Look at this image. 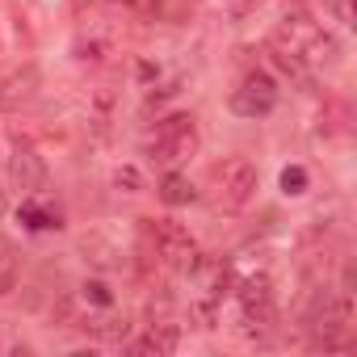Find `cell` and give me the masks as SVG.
I'll return each mask as SVG.
<instances>
[{"mask_svg": "<svg viewBox=\"0 0 357 357\" xmlns=\"http://www.w3.org/2000/svg\"><path fill=\"white\" fill-rule=\"evenodd\" d=\"M105 51H109V38H80L76 43V59H84V63L89 59H101Z\"/></svg>", "mask_w": 357, "mask_h": 357, "instance_id": "cell-14", "label": "cell"}, {"mask_svg": "<svg viewBox=\"0 0 357 357\" xmlns=\"http://www.w3.org/2000/svg\"><path fill=\"white\" fill-rule=\"evenodd\" d=\"M252 194H257V168H252V160L231 155V160H223V164L215 168V202H219L223 211L248 206Z\"/></svg>", "mask_w": 357, "mask_h": 357, "instance_id": "cell-4", "label": "cell"}, {"mask_svg": "<svg viewBox=\"0 0 357 357\" xmlns=\"http://www.w3.org/2000/svg\"><path fill=\"white\" fill-rule=\"evenodd\" d=\"M93 332H97L101 340H118V344H122V340H126V332H130V324H126V319H105V324H97Z\"/></svg>", "mask_w": 357, "mask_h": 357, "instance_id": "cell-16", "label": "cell"}, {"mask_svg": "<svg viewBox=\"0 0 357 357\" xmlns=\"http://www.w3.org/2000/svg\"><path fill=\"white\" fill-rule=\"evenodd\" d=\"M307 181H311V176H307L303 164H286V168H282V194H286V198H303V194H307Z\"/></svg>", "mask_w": 357, "mask_h": 357, "instance_id": "cell-12", "label": "cell"}, {"mask_svg": "<svg viewBox=\"0 0 357 357\" xmlns=\"http://www.w3.org/2000/svg\"><path fill=\"white\" fill-rule=\"evenodd\" d=\"M176 344H181V328L176 324H151L135 344H130V353H143V357H168V353H176Z\"/></svg>", "mask_w": 357, "mask_h": 357, "instance_id": "cell-9", "label": "cell"}, {"mask_svg": "<svg viewBox=\"0 0 357 357\" xmlns=\"http://www.w3.org/2000/svg\"><path fill=\"white\" fill-rule=\"evenodd\" d=\"M147 231H151V240H155V257H160L168 269L194 273V269L202 265V252H198L194 236H190L181 223H172V219H151Z\"/></svg>", "mask_w": 357, "mask_h": 357, "instance_id": "cell-3", "label": "cell"}, {"mask_svg": "<svg viewBox=\"0 0 357 357\" xmlns=\"http://www.w3.org/2000/svg\"><path fill=\"white\" fill-rule=\"evenodd\" d=\"M22 223H26L30 231H55V227H63V223H59V211L38 206L34 198H26V202H22Z\"/></svg>", "mask_w": 357, "mask_h": 357, "instance_id": "cell-11", "label": "cell"}, {"mask_svg": "<svg viewBox=\"0 0 357 357\" xmlns=\"http://www.w3.org/2000/svg\"><path fill=\"white\" fill-rule=\"evenodd\" d=\"M34 89H38V72H34V68H22V72L0 76V114H9V109H17L22 101H30Z\"/></svg>", "mask_w": 357, "mask_h": 357, "instance_id": "cell-8", "label": "cell"}, {"mask_svg": "<svg viewBox=\"0 0 357 357\" xmlns=\"http://www.w3.org/2000/svg\"><path fill=\"white\" fill-rule=\"evenodd\" d=\"M160 202L164 206H190L194 198H198V190L190 185V176L185 172H164V181H160Z\"/></svg>", "mask_w": 357, "mask_h": 357, "instance_id": "cell-10", "label": "cell"}, {"mask_svg": "<svg viewBox=\"0 0 357 357\" xmlns=\"http://www.w3.org/2000/svg\"><path fill=\"white\" fill-rule=\"evenodd\" d=\"M147 151H151L155 164H181V160H190L198 151V126H194V118L190 114H168L155 126Z\"/></svg>", "mask_w": 357, "mask_h": 357, "instance_id": "cell-2", "label": "cell"}, {"mask_svg": "<svg viewBox=\"0 0 357 357\" xmlns=\"http://www.w3.org/2000/svg\"><path fill=\"white\" fill-rule=\"evenodd\" d=\"M332 9H336V17L344 26H353V0H332Z\"/></svg>", "mask_w": 357, "mask_h": 357, "instance_id": "cell-18", "label": "cell"}, {"mask_svg": "<svg viewBox=\"0 0 357 357\" xmlns=\"http://www.w3.org/2000/svg\"><path fill=\"white\" fill-rule=\"evenodd\" d=\"M269 43L294 51L303 63H336V55H340L336 38H332L315 17H307V13H290V17H282V26L269 34Z\"/></svg>", "mask_w": 357, "mask_h": 357, "instance_id": "cell-1", "label": "cell"}, {"mask_svg": "<svg viewBox=\"0 0 357 357\" xmlns=\"http://www.w3.org/2000/svg\"><path fill=\"white\" fill-rule=\"evenodd\" d=\"M114 185H118V190H126V194H139V185H143V176H139V168L122 164V168L114 172Z\"/></svg>", "mask_w": 357, "mask_h": 357, "instance_id": "cell-15", "label": "cell"}, {"mask_svg": "<svg viewBox=\"0 0 357 357\" xmlns=\"http://www.w3.org/2000/svg\"><path fill=\"white\" fill-rule=\"evenodd\" d=\"M84 303H93V307H109L114 294H109L105 282H84Z\"/></svg>", "mask_w": 357, "mask_h": 357, "instance_id": "cell-17", "label": "cell"}, {"mask_svg": "<svg viewBox=\"0 0 357 357\" xmlns=\"http://www.w3.org/2000/svg\"><path fill=\"white\" fill-rule=\"evenodd\" d=\"M5 206H9V202H5V190H0V219H5Z\"/></svg>", "mask_w": 357, "mask_h": 357, "instance_id": "cell-19", "label": "cell"}, {"mask_svg": "<svg viewBox=\"0 0 357 357\" xmlns=\"http://www.w3.org/2000/svg\"><path fill=\"white\" fill-rule=\"evenodd\" d=\"M240 307H244V324H269L273 319V282L269 273H252L240 282Z\"/></svg>", "mask_w": 357, "mask_h": 357, "instance_id": "cell-7", "label": "cell"}, {"mask_svg": "<svg viewBox=\"0 0 357 357\" xmlns=\"http://www.w3.org/2000/svg\"><path fill=\"white\" fill-rule=\"evenodd\" d=\"M273 105H278V84L265 72H248L240 80V89L231 93V114H240V118H265V114H273Z\"/></svg>", "mask_w": 357, "mask_h": 357, "instance_id": "cell-5", "label": "cell"}, {"mask_svg": "<svg viewBox=\"0 0 357 357\" xmlns=\"http://www.w3.org/2000/svg\"><path fill=\"white\" fill-rule=\"evenodd\" d=\"M9 176L13 185L26 194V198H38L47 190V160L30 147V143H17L13 147V160H9Z\"/></svg>", "mask_w": 357, "mask_h": 357, "instance_id": "cell-6", "label": "cell"}, {"mask_svg": "<svg viewBox=\"0 0 357 357\" xmlns=\"http://www.w3.org/2000/svg\"><path fill=\"white\" fill-rule=\"evenodd\" d=\"M17 278H22V261H17V252H0V298H5L9 290H17Z\"/></svg>", "mask_w": 357, "mask_h": 357, "instance_id": "cell-13", "label": "cell"}]
</instances>
